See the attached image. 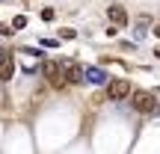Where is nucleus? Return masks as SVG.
<instances>
[{
	"label": "nucleus",
	"mask_w": 160,
	"mask_h": 154,
	"mask_svg": "<svg viewBox=\"0 0 160 154\" xmlns=\"http://www.w3.org/2000/svg\"><path fill=\"white\" fill-rule=\"evenodd\" d=\"M62 65H65V83L68 86H77L86 80V68L80 62H62Z\"/></svg>",
	"instance_id": "4"
},
{
	"label": "nucleus",
	"mask_w": 160,
	"mask_h": 154,
	"mask_svg": "<svg viewBox=\"0 0 160 154\" xmlns=\"http://www.w3.org/2000/svg\"><path fill=\"white\" fill-rule=\"evenodd\" d=\"M86 83H92V86L107 83V71L104 68H86Z\"/></svg>",
	"instance_id": "6"
},
{
	"label": "nucleus",
	"mask_w": 160,
	"mask_h": 154,
	"mask_svg": "<svg viewBox=\"0 0 160 154\" xmlns=\"http://www.w3.org/2000/svg\"><path fill=\"white\" fill-rule=\"evenodd\" d=\"M131 107L137 110L139 116H148V113H154V110H157V98L151 95V92H142V89H139V92H133V95H131Z\"/></svg>",
	"instance_id": "2"
},
{
	"label": "nucleus",
	"mask_w": 160,
	"mask_h": 154,
	"mask_svg": "<svg viewBox=\"0 0 160 154\" xmlns=\"http://www.w3.org/2000/svg\"><path fill=\"white\" fill-rule=\"evenodd\" d=\"M12 27H15V30H24V27H27V18H24V15H18L15 21H12Z\"/></svg>",
	"instance_id": "8"
},
{
	"label": "nucleus",
	"mask_w": 160,
	"mask_h": 154,
	"mask_svg": "<svg viewBox=\"0 0 160 154\" xmlns=\"http://www.w3.org/2000/svg\"><path fill=\"white\" fill-rule=\"evenodd\" d=\"M74 36H77V33H74V30H71V27H65V30H62V33H59V39H65V42H68V39H74Z\"/></svg>",
	"instance_id": "9"
},
{
	"label": "nucleus",
	"mask_w": 160,
	"mask_h": 154,
	"mask_svg": "<svg viewBox=\"0 0 160 154\" xmlns=\"http://www.w3.org/2000/svg\"><path fill=\"white\" fill-rule=\"evenodd\" d=\"M42 45L45 47H59V39H42Z\"/></svg>",
	"instance_id": "11"
},
{
	"label": "nucleus",
	"mask_w": 160,
	"mask_h": 154,
	"mask_svg": "<svg viewBox=\"0 0 160 154\" xmlns=\"http://www.w3.org/2000/svg\"><path fill=\"white\" fill-rule=\"evenodd\" d=\"M6 59H9V53H6L3 47H0V62H6Z\"/></svg>",
	"instance_id": "12"
},
{
	"label": "nucleus",
	"mask_w": 160,
	"mask_h": 154,
	"mask_svg": "<svg viewBox=\"0 0 160 154\" xmlns=\"http://www.w3.org/2000/svg\"><path fill=\"white\" fill-rule=\"evenodd\" d=\"M154 36H157V39H160V24H157V27H154Z\"/></svg>",
	"instance_id": "13"
},
{
	"label": "nucleus",
	"mask_w": 160,
	"mask_h": 154,
	"mask_svg": "<svg viewBox=\"0 0 160 154\" xmlns=\"http://www.w3.org/2000/svg\"><path fill=\"white\" fill-rule=\"evenodd\" d=\"M107 15H110V21H113L116 27H128V15H125V6H122V3H110L107 6Z\"/></svg>",
	"instance_id": "5"
},
{
	"label": "nucleus",
	"mask_w": 160,
	"mask_h": 154,
	"mask_svg": "<svg viewBox=\"0 0 160 154\" xmlns=\"http://www.w3.org/2000/svg\"><path fill=\"white\" fill-rule=\"evenodd\" d=\"M12 74H15V62L9 57L6 62H0V80H12Z\"/></svg>",
	"instance_id": "7"
},
{
	"label": "nucleus",
	"mask_w": 160,
	"mask_h": 154,
	"mask_svg": "<svg viewBox=\"0 0 160 154\" xmlns=\"http://www.w3.org/2000/svg\"><path fill=\"white\" fill-rule=\"evenodd\" d=\"M42 74L48 77V83L53 86V89H62L65 86V65L62 62H53V59H42Z\"/></svg>",
	"instance_id": "1"
},
{
	"label": "nucleus",
	"mask_w": 160,
	"mask_h": 154,
	"mask_svg": "<svg viewBox=\"0 0 160 154\" xmlns=\"http://www.w3.org/2000/svg\"><path fill=\"white\" fill-rule=\"evenodd\" d=\"M53 15H57L53 9H42V21H53Z\"/></svg>",
	"instance_id": "10"
},
{
	"label": "nucleus",
	"mask_w": 160,
	"mask_h": 154,
	"mask_svg": "<svg viewBox=\"0 0 160 154\" xmlns=\"http://www.w3.org/2000/svg\"><path fill=\"white\" fill-rule=\"evenodd\" d=\"M107 95L113 101H122V98L131 95V83L128 80H107Z\"/></svg>",
	"instance_id": "3"
}]
</instances>
